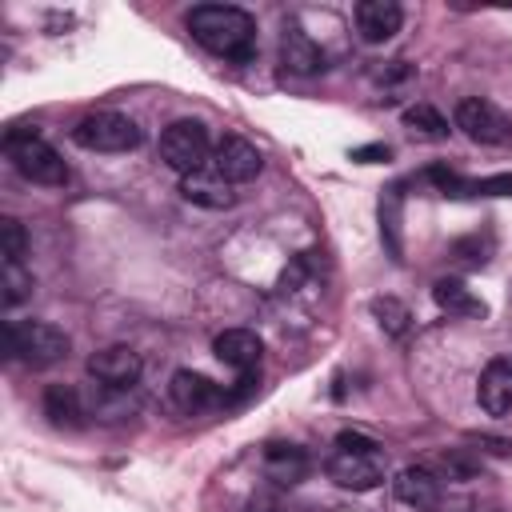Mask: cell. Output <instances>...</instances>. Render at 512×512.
I'll return each instance as SVG.
<instances>
[{
  "instance_id": "5bb4252c",
  "label": "cell",
  "mask_w": 512,
  "mask_h": 512,
  "mask_svg": "<svg viewBox=\"0 0 512 512\" xmlns=\"http://www.w3.org/2000/svg\"><path fill=\"white\" fill-rule=\"evenodd\" d=\"M392 492H396L400 504H412V508H436V500H440V476H436L432 468L408 464V468L396 472Z\"/></svg>"
},
{
  "instance_id": "4fadbf2b",
  "label": "cell",
  "mask_w": 512,
  "mask_h": 512,
  "mask_svg": "<svg viewBox=\"0 0 512 512\" xmlns=\"http://www.w3.org/2000/svg\"><path fill=\"white\" fill-rule=\"evenodd\" d=\"M476 396H480V408H484L488 416H504V412L512 408V360H508V356H496V360L480 372Z\"/></svg>"
},
{
  "instance_id": "7c38bea8",
  "label": "cell",
  "mask_w": 512,
  "mask_h": 512,
  "mask_svg": "<svg viewBox=\"0 0 512 512\" xmlns=\"http://www.w3.org/2000/svg\"><path fill=\"white\" fill-rule=\"evenodd\" d=\"M400 4L396 0H360L356 4V32L368 40V44H384L400 32Z\"/></svg>"
},
{
  "instance_id": "9c48e42d",
  "label": "cell",
  "mask_w": 512,
  "mask_h": 512,
  "mask_svg": "<svg viewBox=\"0 0 512 512\" xmlns=\"http://www.w3.org/2000/svg\"><path fill=\"white\" fill-rule=\"evenodd\" d=\"M140 372H144V364H140V356L128 344H108V348H100V352L88 356V376L100 380L112 392L132 388L140 380Z\"/></svg>"
},
{
  "instance_id": "44dd1931",
  "label": "cell",
  "mask_w": 512,
  "mask_h": 512,
  "mask_svg": "<svg viewBox=\"0 0 512 512\" xmlns=\"http://www.w3.org/2000/svg\"><path fill=\"white\" fill-rule=\"evenodd\" d=\"M44 416L52 424H60V428H76L80 416H84V408H80V400H76V392L68 384H52L44 392Z\"/></svg>"
},
{
  "instance_id": "277c9868",
  "label": "cell",
  "mask_w": 512,
  "mask_h": 512,
  "mask_svg": "<svg viewBox=\"0 0 512 512\" xmlns=\"http://www.w3.org/2000/svg\"><path fill=\"white\" fill-rule=\"evenodd\" d=\"M160 160L180 172V176H192V172H204V164L212 160V140H208V128L200 120H172L164 132H160Z\"/></svg>"
},
{
  "instance_id": "83f0119b",
  "label": "cell",
  "mask_w": 512,
  "mask_h": 512,
  "mask_svg": "<svg viewBox=\"0 0 512 512\" xmlns=\"http://www.w3.org/2000/svg\"><path fill=\"white\" fill-rule=\"evenodd\" d=\"M388 156H392L388 144H364V148H352V160H360V164H376V160H388Z\"/></svg>"
},
{
  "instance_id": "3957f363",
  "label": "cell",
  "mask_w": 512,
  "mask_h": 512,
  "mask_svg": "<svg viewBox=\"0 0 512 512\" xmlns=\"http://www.w3.org/2000/svg\"><path fill=\"white\" fill-rule=\"evenodd\" d=\"M4 352L32 368H48L68 356V336L48 320H8L4 324Z\"/></svg>"
},
{
  "instance_id": "ffe728a7",
  "label": "cell",
  "mask_w": 512,
  "mask_h": 512,
  "mask_svg": "<svg viewBox=\"0 0 512 512\" xmlns=\"http://www.w3.org/2000/svg\"><path fill=\"white\" fill-rule=\"evenodd\" d=\"M432 300H436V308L448 312V316H484V312H488L484 300L472 296V288H468L464 280H456V276L436 280V284H432Z\"/></svg>"
},
{
  "instance_id": "d6986e66",
  "label": "cell",
  "mask_w": 512,
  "mask_h": 512,
  "mask_svg": "<svg viewBox=\"0 0 512 512\" xmlns=\"http://www.w3.org/2000/svg\"><path fill=\"white\" fill-rule=\"evenodd\" d=\"M180 192H184V200H192V204H200V208H228V204L236 200L232 184H228L224 176H216V172L180 176Z\"/></svg>"
},
{
  "instance_id": "d4e9b609",
  "label": "cell",
  "mask_w": 512,
  "mask_h": 512,
  "mask_svg": "<svg viewBox=\"0 0 512 512\" xmlns=\"http://www.w3.org/2000/svg\"><path fill=\"white\" fill-rule=\"evenodd\" d=\"M32 288V276L20 264H4V304H20Z\"/></svg>"
},
{
  "instance_id": "603a6c76",
  "label": "cell",
  "mask_w": 512,
  "mask_h": 512,
  "mask_svg": "<svg viewBox=\"0 0 512 512\" xmlns=\"http://www.w3.org/2000/svg\"><path fill=\"white\" fill-rule=\"evenodd\" d=\"M368 308H372L376 324H380L388 336H404V332H408V320H412V316H408V308H404L396 296H376Z\"/></svg>"
},
{
  "instance_id": "2e32d148",
  "label": "cell",
  "mask_w": 512,
  "mask_h": 512,
  "mask_svg": "<svg viewBox=\"0 0 512 512\" xmlns=\"http://www.w3.org/2000/svg\"><path fill=\"white\" fill-rule=\"evenodd\" d=\"M264 476L268 480H276V484H300L304 476H308V468H312V460H308V452L300 448V444H264Z\"/></svg>"
},
{
  "instance_id": "8fae6325",
  "label": "cell",
  "mask_w": 512,
  "mask_h": 512,
  "mask_svg": "<svg viewBox=\"0 0 512 512\" xmlns=\"http://www.w3.org/2000/svg\"><path fill=\"white\" fill-rule=\"evenodd\" d=\"M212 352L236 368V372H256L260 368V356H264V344L252 328H224L216 340H212Z\"/></svg>"
},
{
  "instance_id": "6da1fadb",
  "label": "cell",
  "mask_w": 512,
  "mask_h": 512,
  "mask_svg": "<svg viewBox=\"0 0 512 512\" xmlns=\"http://www.w3.org/2000/svg\"><path fill=\"white\" fill-rule=\"evenodd\" d=\"M188 32L200 48L224 60H252L256 52V20L232 4H196L188 12Z\"/></svg>"
},
{
  "instance_id": "ba28073f",
  "label": "cell",
  "mask_w": 512,
  "mask_h": 512,
  "mask_svg": "<svg viewBox=\"0 0 512 512\" xmlns=\"http://www.w3.org/2000/svg\"><path fill=\"white\" fill-rule=\"evenodd\" d=\"M260 168H264V156H260V148H256L252 140H244V136H224V140L212 148V172L224 176L228 184H248V180L260 176Z\"/></svg>"
},
{
  "instance_id": "5b68a950",
  "label": "cell",
  "mask_w": 512,
  "mask_h": 512,
  "mask_svg": "<svg viewBox=\"0 0 512 512\" xmlns=\"http://www.w3.org/2000/svg\"><path fill=\"white\" fill-rule=\"evenodd\" d=\"M72 140L88 152H132L140 144V128L124 112H88L84 120H76Z\"/></svg>"
},
{
  "instance_id": "7402d4cb",
  "label": "cell",
  "mask_w": 512,
  "mask_h": 512,
  "mask_svg": "<svg viewBox=\"0 0 512 512\" xmlns=\"http://www.w3.org/2000/svg\"><path fill=\"white\" fill-rule=\"evenodd\" d=\"M400 120H404L408 132H416V136H424V140H444V136H448V120H444L432 104H408V108L400 112Z\"/></svg>"
},
{
  "instance_id": "e0dca14e",
  "label": "cell",
  "mask_w": 512,
  "mask_h": 512,
  "mask_svg": "<svg viewBox=\"0 0 512 512\" xmlns=\"http://www.w3.org/2000/svg\"><path fill=\"white\" fill-rule=\"evenodd\" d=\"M280 60H284V68L304 72V76L324 68V52L316 48V40L300 24H288L284 28V36H280Z\"/></svg>"
},
{
  "instance_id": "7a4b0ae2",
  "label": "cell",
  "mask_w": 512,
  "mask_h": 512,
  "mask_svg": "<svg viewBox=\"0 0 512 512\" xmlns=\"http://www.w3.org/2000/svg\"><path fill=\"white\" fill-rule=\"evenodd\" d=\"M4 152H8L12 168H16L24 180H32V184L60 188V184L68 180V164L60 160V152H56L48 140H40L36 128H12V132L4 136Z\"/></svg>"
},
{
  "instance_id": "cb8c5ba5",
  "label": "cell",
  "mask_w": 512,
  "mask_h": 512,
  "mask_svg": "<svg viewBox=\"0 0 512 512\" xmlns=\"http://www.w3.org/2000/svg\"><path fill=\"white\" fill-rule=\"evenodd\" d=\"M24 248H28L24 224H20L16 216H4V220H0V256H4V264H20Z\"/></svg>"
},
{
  "instance_id": "484cf974",
  "label": "cell",
  "mask_w": 512,
  "mask_h": 512,
  "mask_svg": "<svg viewBox=\"0 0 512 512\" xmlns=\"http://www.w3.org/2000/svg\"><path fill=\"white\" fill-rule=\"evenodd\" d=\"M336 448H344V452H384L380 440H372V436H364V432H348V428L336 436Z\"/></svg>"
},
{
  "instance_id": "ac0fdd59",
  "label": "cell",
  "mask_w": 512,
  "mask_h": 512,
  "mask_svg": "<svg viewBox=\"0 0 512 512\" xmlns=\"http://www.w3.org/2000/svg\"><path fill=\"white\" fill-rule=\"evenodd\" d=\"M380 240L392 260H404V192H400V184L384 188V196H380Z\"/></svg>"
},
{
  "instance_id": "52a82bcc",
  "label": "cell",
  "mask_w": 512,
  "mask_h": 512,
  "mask_svg": "<svg viewBox=\"0 0 512 512\" xmlns=\"http://www.w3.org/2000/svg\"><path fill=\"white\" fill-rule=\"evenodd\" d=\"M324 468L340 488L368 492L384 480V452H344V448H336Z\"/></svg>"
},
{
  "instance_id": "30bf717a",
  "label": "cell",
  "mask_w": 512,
  "mask_h": 512,
  "mask_svg": "<svg viewBox=\"0 0 512 512\" xmlns=\"http://www.w3.org/2000/svg\"><path fill=\"white\" fill-rule=\"evenodd\" d=\"M168 392H172V400H176L180 412H208V408H220L224 396H228L220 384H212L208 376L188 372V368H180V372L172 376Z\"/></svg>"
},
{
  "instance_id": "4316f807",
  "label": "cell",
  "mask_w": 512,
  "mask_h": 512,
  "mask_svg": "<svg viewBox=\"0 0 512 512\" xmlns=\"http://www.w3.org/2000/svg\"><path fill=\"white\" fill-rule=\"evenodd\" d=\"M444 468H448V476H452V480H468V476H476V472H480V464H476V460H468V456H460V452L444 456Z\"/></svg>"
},
{
  "instance_id": "f1b7e54d",
  "label": "cell",
  "mask_w": 512,
  "mask_h": 512,
  "mask_svg": "<svg viewBox=\"0 0 512 512\" xmlns=\"http://www.w3.org/2000/svg\"><path fill=\"white\" fill-rule=\"evenodd\" d=\"M472 512H496V508H472Z\"/></svg>"
},
{
  "instance_id": "9a60e30c",
  "label": "cell",
  "mask_w": 512,
  "mask_h": 512,
  "mask_svg": "<svg viewBox=\"0 0 512 512\" xmlns=\"http://www.w3.org/2000/svg\"><path fill=\"white\" fill-rule=\"evenodd\" d=\"M428 180L444 196H512V172L484 176V180H464V176H456L448 168H428Z\"/></svg>"
},
{
  "instance_id": "8992f818",
  "label": "cell",
  "mask_w": 512,
  "mask_h": 512,
  "mask_svg": "<svg viewBox=\"0 0 512 512\" xmlns=\"http://www.w3.org/2000/svg\"><path fill=\"white\" fill-rule=\"evenodd\" d=\"M452 120H456V128H460L468 140H476V144H492V148L512 144V116L500 112L492 100L468 96V100L456 104Z\"/></svg>"
}]
</instances>
